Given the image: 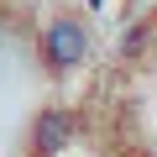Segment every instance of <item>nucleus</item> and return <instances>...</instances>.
<instances>
[{"label":"nucleus","mask_w":157,"mask_h":157,"mask_svg":"<svg viewBox=\"0 0 157 157\" xmlns=\"http://www.w3.org/2000/svg\"><path fill=\"white\" fill-rule=\"evenodd\" d=\"M42 58H47L52 73L78 68V63L89 58V32H84V21H78V16H52L47 32H42Z\"/></svg>","instance_id":"1"},{"label":"nucleus","mask_w":157,"mask_h":157,"mask_svg":"<svg viewBox=\"0 0 157 157\" xmlns=\"http://www.w3.org/2000/svg\"><path fill=\"white\" fill-rule=\"evenodd\" d=\"M73 147V115L68 110H42L37 115V152L42 157H58Z\"/></svg>","instance_id":"2"}]
</instances>
